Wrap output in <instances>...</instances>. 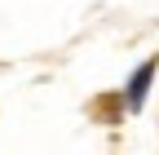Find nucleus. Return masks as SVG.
I'll return each mask as SVG.
<instances>
[{
	"label": "nucleus",
	"instance_id": "f257e3e1",
	"mask_svg": "<svg viewBox=\"0 0 159 155\" xmlns=\"http://www.w3.org/2000/svg\"><path fill=\"white\" fill-rule=\"evenodd\" d=\"M155 71H159V62H155V58H146V62L133 71V80H128V106H133V111L146 102V93H150V80H155Z\"/></svg>",
	"mask_w": 159,
	"mask_h": 155
}]
</instances>
